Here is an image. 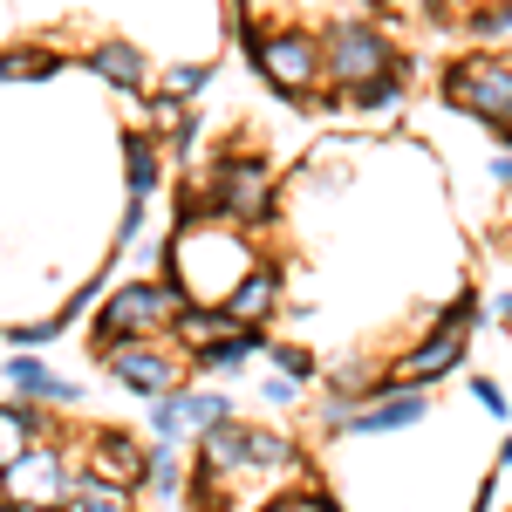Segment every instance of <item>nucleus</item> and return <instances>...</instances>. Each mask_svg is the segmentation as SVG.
<instances>
[{"instance_id":"obj_26","label":"nucleus","mask_w":512,"mask_h":512,"mask_svg":"<svg viewBox=\"0 0 512 512\" xmlns=\"http://www.w3.org/2000/svg\"><path fill=\"white\" fill-rule=\"evenodd\" d=\"M437 328H458V335H472V328H478V301H472V294H465V301H451V308L437 315Z\"/></svg>"},{"instance_id":"obj_6","label":"nucleus","mask_w":512,"mask_h":512,"mask_svg":"<svg viewBox=\"0 0 512 512\" xmlns=\"http://www.w3.org/2000/svg\"><path fill=\"white\" fill-rule=\"evenodd\" d=\"M21 499H28L35 512L76 506V465H69L62 451H48V444L21 451V458L7 465V506H21Z\"/></svg>"},{"instance_id":"obj_13","label":"nucleus","mask_w":512,"mask_h":512,"mask_svg":"<svg viewBox=\"0 0 512 512\" xmlns=\"http://www.w3.org/2000/svg\"><path fill=\"white\" fill-rule=\"evenodd\" d=\"M239 328H246V321H233L226 315V308H212V301H192V308H185V315L171 321V342H178V349H219V342H226V335H239Z\"/></svg>"},{"instance_id":"obj_34","label":"nucleus","mask_w":512,"mask_h":512,"mask_svg":"<svg viewBox=\"0 0 512 512\" xmlns=\"http://www.w3.org/2000/svg\"><path fill=\"white\" fill-rule=\"evenodd\" d=\"M499 465H512V437H506V444H499Z\"/></svg>"},{"instance_id":"obj_21","label":"nucleus","mask_w":512,"mask_h":512,"mask_svg":"<svg viewBox=\"0 0 512 512\" xmlns=\"http://www.w3.org/2000/svg\"><path fill=\"white\" fill-rule=\"evenodd\" d=\"M349 103H355V110H376V117H383V110H396V103H403V69H390V76L349 89Z\"/></svg>"},{"instance_id":"obj_31","label":"nucleus","mask_w":512,"mask_h":512,"mask_svg":"<svg viewBox=\"0 0 512 512\" xmlns=\"http://www.w3.org/2000/svg\"><path fill=\"white\" fill-rule=\"evenodd\" d=\"M294 396H301V376H287V369H280L274 383H267V403H294Z\"/></svg>"},{"instance_id":"obj_20","label":"nucleus","mask_w":512,"mask_h":512,"mask_svg":"<svg viewBox=\"0 0 512 512\" xmlns=\"http://www.w3.org/2000/svg\"><path fill=\"white\" fill-rule=\"evenodd\" d=\"M185 110H192V103H185V96H171V89H151V96H144V123H151V137H171V130H185Z\"/></svg>"},{"instance_id":"obj_23","label":"nucleus","mask_w":512,"mask_h":512,"mask_svg":"<svg viewBox=\"0 0 512 512\" xmlns=\"http://www.w3.org/2000/svg\"><path fill=\"white\" fill-rule=\"evenodd\" d=\"M48 76H62V55H48V48H14L7 55V82H48Z\"/></svg>"},{"instance_id":"obj_4","label":"nucleus","mask_w":512,"mask_h":512,"mask_svg":"<svg viewBox=\"0 0 512 512\" xmlns=\"http://www.w3.org/2000/svg\"><path fill=\"white\" fill-rule=\"evenodd\" d=\"M321 55H328V82H335V89H362V82L403 69L390 35H383L376 21H335V28L321 35Z\"/></svg>"},{"instance_id":"obj_14","label":"nucleus","mask_w":512,"mask_h":512,"mask_svg":"<svg viewBox=\"0 0 512 512\" xmlns=\"http://www.w3.org/2000/svg\"><path fill=\"white\" fill-rule=\"evenodd\" d=\"M7 383H14V396H35V403H82V390L69 383V376H48V362H35L28 349H14V362H7Z\"/></svg>"},{"instance_id":"obj_17","label":"nucleus","mask_w":512,"mask_h":512,"mask_svg":"<svg viewBox=\"0 0 512 512\" xmlns=\"http://www.w3.org/2000/svg\"><path fill=\"white\" fill-rule=\"evenodd\" d=\"M253 355H267V335L260 328H239V335H226L219 349H198L192 369H205V376H233V369H246Z\"/></svg>"},{"instance_id":"obj_28","label":"nucleus","mask_w":512,"mask_h":512,"mask_svg":"<svg viewBox=\"0 0 512 512\" xmlns=\"http://www.w3.org/2000/svg\"><path fill=\"white\" fill-rule=\"evenodd\" d=\"M280 362V369H287V376H301V383H308V376H315V355L308 349H267Z\"/></svg>"},{"instance_id":"obj_16","label":"nucleus","mask_w":512,"mask_h":512,"mask_svg":"<svg viewBox=\"0 0 512 512\" xmlns=\"http://www.w3.org/2000/svg\"><path fill=\"white\" fill-rule=\"evenodd\" d=\"M158 178H164L158 137H151V130H130V144H123V185H130V198H151Z\"/></svg>"},{"instance_id":"obj_7","label":"nucleus","mask_w":512,"mask_h":512,"mask_svg":"<svg viewBox=\"0 0 512 512\" xmlns=\"http://www.w3.org/2000/svg\"><path fill=\"white\" fill-rule=\"evenodd\" d=\"M103 362H110V376H117L123 390H137V396H171L178 390V376H185V362L164 349V335H137V342H110V349H96Z\"/></svg>"},{"instance_id":"obj_19","label":"nucleus","mask_w":512,"mask_h":512,"mask_svg":"<svg viewBox=\"0 0 512 512\" xmlns=\"http://www.w3.org/2000/svg\"><path fill=\"white\" fill-rule=\"evenodd\" d=\"M178 410H185V431L205 437L212 424H226V417H233V396H219V390H192V396H178Z\"/></svg>"},{"instance_id":"obj_1","label":"nucleus","mask_w":512,"mask_h":512,"mask_svg":"<svg viewBox=\"0 0 512 512\" xmlns=\"http://www.w3.org/2000/svg\"><path fill=\"white\" fill-rule=\"evenodd\" d=\"M192 308V294L178 280H123L117 294L96 308V349L137 342V335H171V321Z\"/></svg>"},{"instance_id":"obj_10","label":"nucleus","mask_w":512,"mask_h":512,"mask_svg":"<svg viewBox=\"0 0 512 512\" xmlns=\"http://www.w3.org/2000/svg\"><path fill=\"white\" fill-rule=\"evenodd\" d=\"M424 417V390H396V396H376V403H362L342 417V431L349 437H383V431H410Z\"/></svg>"},{"instance_id":"obj_18","label":"nucleus","mask_w":512,"mask_h":512,"mask_svg":"<svg viewBox=\"0 0 512 512\" xmlns=\"http://www.w3.org/2000/svg\"><path fill=\"white\" fill-rule=\"evenodd\" d=\"M35 437H41V410H35V396H28V403L14 396V403L0 410V444H7V465H14L21 451H35Z\"/></svg>"},{"instance_id":"obj_22","label":"nucleus","mask_w":512,"mask_h":512,"mask_svg":"<svg viewBox=\"0 0 512 512\" xmlns=\"http://www.w3.org/2000/svg\"><path fill=\"white\" fill-rule=\"evenodd\" d=\"M158 89H171V96H185V103H198L205 89H212V62H178V69H164Z\"/></svg>"},{"instance_id":"obj_2","label":"nucleus","mask_w":512,"mask_h":512,"mask_svg":"<svg viewBox=\"0 0 512 512\" xmlns=\"http://www.w3.org/2000/svg\"><path fill=\"white\" fill-rule=\"evenodd\" d=\"M246 62L260 69V82H267V89L294 96V103L315 89V76H328L321 35H308L301 21H267V28H253V41H246Z\"/></svg>"},{"instance_id":"obj_32","label":"nucleus","mask_w":512,"mask_h":512,"mask_svg":"<svg viewBox=\"0 0 512 512\" xmlns=\"http://www.w3.org/2000/svg\"><path fill=\"white\" fill-rule=\"evenodd\" d=\"M492 185H506V192H512V151H506V158H492Z\"/></svg>"},{"instance_id":"obj_29","label":"nucleus","mask_w":512,"mask_h":512,"mask_svg":"<svg viewBox=\"0 0 512 512\" xmlns=\"http://www.w3.org/2000/svg\"><path fill=\"white\" fill-rule=\"evenodd\" d=\"M69 512H130V506H123V492H96V499H76Z\"/></svg>"},{"instance_id":"obj_27","label":"nucleus","mask_w":512,"mask_h":512,"mask_svg":"<svg viewBox=\"0 0 512 512\" xmlns=\"http://www.w3.org/2000/svg\"><path fill=\"white\" fill-rule=\"evenodd\" d=\"M144 212H151V198H130V205H123V219H117V246H130V239L144 233Z\"/></svg>"},{"instance_id":"obj_9","label":"nucleus","mask_w":512,"mask_h":512,"mask_svg":"<svg viewBox=\"0 0 512 512\" xmlns=\"http://www.w3.org/2000/svg\"><path fill=\"white\" fill-rule=\"evenodd\" d=\"M458 362H465V335H458V328H437L431 342H417V349L403 355L396 390H424V383H437V376H451Z\"/></svg>"},{"instance_id":"obj_33","label":"nucleus","mask_w":512,"mask_h":512,"mask_svg":"<svg viewBox=\"0 0 512 512\" xmlns=\"http://www.w3.org/2000/svg\"><path fill=\"white\" fill-rule=\"evenodd\" d=\"M499 144H512V110H506V123H499Z\"/></svg>"},{"instance_id":"obj_15","label":"nucleus","mask_w":512,"mask_h":512,"mask_svg":"<svg viewBox=\"0 0 512 512\" xmlns=\"http://www.w3.org/2000/svg\"><path fill=\"white\" fill-rule=\"evenodd\" d=\"M274 308H280V267H267V260H260V267H253V274H246L233 294H226V315L246 321V328H260Z\"/></svg>"},{"instance_id":"obj_12","label":"nucleus","mask_w":512,"mask_h":512,"mask_svg":"<svg viewBox=\"0 0 512 512\" xmlns=\"http://www.w3.org/2000/svg\"><path fill=\"white\" fill-rule=\"evenodd\" d=\"M82 465H96L103 478H117V485H137V478L151 472V458L137 451V437H123V431H96L89 437V458Z\"/></svg>"},{"instance_id":"obj_24","label":"nucleus","mask_w":512,"mask_h":512,"mask_svg":"<svg viewBox=\"0 0 512 512\" xmlns=\"http://www.w3.org/2000/svg\"><path fill=\"white\" fill-rule=\"evenodd\" d=\"M144 485H151V492H164V499H171V492H185V465H178V444H158V451H151V472H144Z\"/></svg>"},{"instance_id":"obj_25","label":"nucleus","mask_w":512,"mask_h":512,"mask_svg":"<svg viewBox=\"0 0 512 512\" xmlns=\"http://www.w3.org/2000/svg\"><path fill=\"white\" fill-rule=\"evenodd\" d=\"M465 28L485 35V41H499L512 28V0H485V7H472V14H465Z\"/></svg>"},{"instance_id":"obj_8","label":"nucleus","mask_w":512,"mask_h":512,"mask_svg":"<svg viewBox=\"0 0 512 512\" xmlns=\"http://www.w3.org/2000/svg\"><path fill=\"white\" fill-rule=\"evenodd\" d=\"M246 465H260V431H246L239 417H226V424H212V431L198 437V478L205 485H226Z\"/></svg>"},{"instance_id":"obj_11","label":"nucleus","mask_w":512,"mask_h":512,"mask_svg":"<svg viewBox=\"0 0 512 512\" xmlns=\"http://www.w3.org/2000/svg\"><path fill=\"white\" fill-rule=\"evenodd\" d=\"M89 69L110 82V89H123V96H151V89H144V82H151V69H144V55H137L123 35L96 41V48H89Z\"/></svg>"},{"instance_id":"obj_30","label":"nucleus","mask_w":512,"mask_h":512,"mask_svg":"<svg viewBox=\"0 0 512 512\" xmlns=\"http://www.w3.org/2000/svg\"><path fill=\"white\" fill-rule=\"evenodd\" d=\"M472 396L492 410V417H506V396H499V383H485V376H472Z\"/></svg>"},{"instance_id":"obj_5","label":"nucleus","mask_w":512,"mask_h":512,"mask_svg":"<svg viewBox=\"0 0 512 512\" xmlns=\"http://www.w3.org/2000/svg\"><path fill=\"white\" fill-rule=\"evenodd\" d=\"M444 103L499 130L512 110V62L506 55H465V62H451L444 69Z\"/></svg>"},{"instance_id":"obj_3","label":"nucleus","mask_w":512,"mask_h":512,"mask_svg":"<svg viewBox=\"0 0 512 512\" xmlns=\"http://www.w3.org/2000/svg\"><path fill=\"white\" fill-rule=\"evenodd\" d=\"M205 192H212V212H219V219H233V226H267V219L280 212L267 164L246 158V151H226V158L205 164Z\"/></svg>"}]
</instances>
